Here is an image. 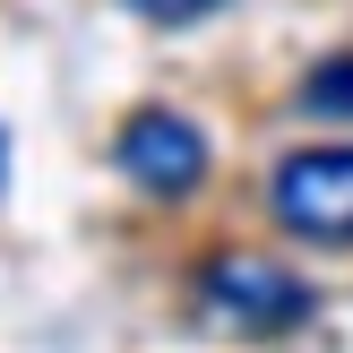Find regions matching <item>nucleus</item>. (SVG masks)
Masks as SVG:
<instances>
[{
    "instance_id": "1",
    "label": "nucleus",
    "mask_w": 353,
    "mask_h": 353,
    "mask_svg": "<svg viewBox=\"0 0 353 353\" xmlns=\"http://www.w3.org/2000/svg\"><path fill=\"white\" fill-rule=\"evenodd\" d=\"M112 172L138 190V199H155V207H190L207 190V172H216V147H207V130L190 112L138 103V112H121V130H112Z\"/></svg>"
},
{
    "instance_id": "2",
    "label": "nucleus",
    "mask_w": 353,
    "mask_h": 353,
    "mask_svg": "<svg viewBox=\"0 0 353 353\" xmlns=\"http://www.w3.org/2000/svg\"><path fill=\"white\" fill-rule=\"evenodd\" d=\"M268 216L310 250H353V138L293 147L268 172Z\"/></svg>"
},
{
    "instance_id": "3",
    "label": "nucleus",
    "mask_w": 353,
    "mask_h": 353,
    "mask_svg": "<svg viewBox=\"0 0 353 353\" xmlns=\"http://www.w3.org/2000/svg\"><path fill=\"white\" fill-rule=\"evenodd\" d=\"M190 285H199V302L216 310V319L250 327V336H285V327H302L310 310H319L310 276H293L285 259H268V250H207Z\"/></svg>"
},
{
    "instance_id": "4",
    "label": "nucleus",
    "mask_w": 353,
    "mask_h": 353,
    "mask_svg": "<svg viewBox=\"0 0 353 353\" xmlns=\"http://www.w3.org/2000/svg\"><path fill=\"white\" fill-rule=\"evenodd\" d=\"M293 95H302V112H310V121H353V52H327V61H310Z\"/></svg>"
},
{
    "instance_id": "5",
    "label": "nucleus",
    "mask_w": 353,
    "mask_h": 353,
    "mask_svg": "<svg viewBox=\"0 0 353 353\" xmlns=\"http://www.w3.org/2000/svg\"><path fill=\"white\" fill-rule=\"evenodd\" d=\"M130 17H147V26H199V17H216L224 0H121Z\"/></svg>"
}]
</instances>
